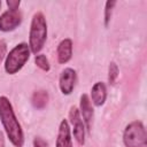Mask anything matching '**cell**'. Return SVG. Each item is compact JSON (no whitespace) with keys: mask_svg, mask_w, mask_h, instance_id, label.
I'll use <instances>...</instances> for the list:
<instances>
[{"mask_svg":"<svg viewBox=\"0 0 147 147\" xmlns=\"http://www.w3.org/2000/svg\"><path fill=\"white\" fill-rule=\"evenodd\" d=\"M118 74H119V71H118L117 64L115 62H110L109 68H108V82H109V84H111V85L115 84V82L118 77Z\"/></svg>","mask_w":147,"mask_h":147,"instance_id":"cell-14","label":"cell"},{"mask_svg":"<svg viewBox=\"0 0 147 147\" xmlns=\"http://www.w3.org/2000/svg\"><path fill=\"white\" fill-rule=\"evenodd\" d=\"M34 62H36L37 67H39L41 70H44V71H49L51 65H49V62H48L47 57H46L44 54H37L36 57H34Z\"/></svg>","mask_w":147,"mask_h":147,"instance_id":"cell-13","label":"cell"},{"mask_svg":"<svg viewBox=\"0 0 147 147\" xmlns=\"http://www.w3.org/2000/svg\"><path fill=\"white\" fill-rule=\"evenodd\" d=\"M0 121L7 137L15 147H23L24 133L8 98L0 96Z\"/></svg>","mask_w":147,"mask_h":147,"instance_id":"cell-1","label":"cell"},{"mask_svg":"<svg viewBox=\"0 0 147 147\" xmlns=\"http://www.w3.org/2000/svg\"><path fill=\"white\" fill-rule=\"evenodd\" d=\"M30 47L28 44L25 42H21L18 45H16L10 52L9 54L6 56L5 60V70L7 74L9 75H14L16 72H18L24 64L28 62L29 57H30Z\"/></svg>","mask_w":147,"mask_h":147,"instance_id":"cell-3","label":"cell"},{"mask_svg":"<svg viewBox=\"0 0 147 147\" xmlns=\"http://www.w3.org/2000/svg\"><path fill=\"white\" fill-rule=\"evenodd\" d=\"M0 147H5V137L2 131H0Z\"/></svg>","mask_w":147,"mask_h":147,"instance_id":"cell-19","label":"cell"},{"mask_svg":"<svg viewBox=\"0 0 147 147\" xmlns=\"http://www.w3.org/2000/svg\"><path fill=\"white\" fill-rule=\"evenodd\" d=\"M79 114L82 116V119L86 126L87 130L91 129V124H92V119H93V108L91 105V100L88 99V96L86 94H83L80 96V101H79Z\"/></svg>","mask_w":147,"mask_h":147,"instance_id":"cell-9","label":"cell"},{"mask_svg":"<svg viewBox=\"0 0 147 147\" xmlns=\"http://www.w3.org/2000/svg\"><path fill=\"white\" fill-rule=\"evenodd\" d=\"M69 118H70V123L72 125V132H74V137H75L76 141L79 145H84L85 144V124L82 119L79 110L75 106L70 108Z\"/></svg>","mask_w":147,"mask_h":147,"instance_id":"cell-5","label":"cell"},{"mask_svg":"<svg viewBox=\"0 0 147 147\" xmlns=\"http://www.w3.org/2000/svg\"><path fill=\"white\" fill-rule=\"evenodd\" d=\"M33 147H48V142L40 137H36L33 139Z\"/></svg>","mask_w":147,"mask_h":147,"instance_id":"cell-16","label":"cell"},{"mask_svg":"<svg viewBox=\"0 0 147 147\" xmlns=\"http://www.w3.org/2000/svg\"><path fill=\"white\" fill-rule=\"evenodd\" d=\"M47 38V23L42 13H36L32 17L30 32H29V47L30 51L37 55L46 41Z\"/></svg>","mask_w":147,"mask_h":147,"instance_id":"cell-2","label":"cell"},{"mask_svg":"<svg viewBox=\"0 0 147 147\" xmlns=\"http://www.w3.org/2000/svg\"><path fill=\"white\" fill-rule=\"evenodd\" d=\"M56 147H72L71 131H70V126H69V123L67 122V119H62L59 125Z\"/></svg>","mask_w":147,"mask_h":147,"instance_id":"cell-8","label":"cell"},{"mask_svg":"<svg viewBox=\"0 0 147 147\" xmlns=\"http://www.w3.org/2000/svg\"><path fill=\"white\" fill-rule=\"evenodd\" d=\"M0 7H1V1H0Z\"/></svg>","mask_w":147,"mask_h":147,"instance_id":"cell-20","label":"cell"},{"mask_svg":"<svg viewBox=\"0 0 147 147\" xmlns=\"http://www.w3.org/2000/svg\"><path fill=\"white\" fill-rule=\"evenodd\" d=\"M123 142L125 147H147V134L144 124L134 121L126 125L123 133Z\"/></svg>","mask_w":147,"mask_h":147,"instance_id":"cell-4","label":"cell"},{"mask_svg":"<svg viewBox=\"0 0 147 147\" xmlns=\"http://www.w3.org/2000/svg\"><path fill=\"white\" fill-rule=\"evenodd\" d=\"M77 80V74L72 68H65L62 70L59 78V86L63 94L69 95L75 88Z\"/></svg>","mask_w":147,"mask_h":147,"instance_id":"cell-7","label":"cell"},{"mask_svg":"<svg viewBox=\"0 0 147 147\" xmlns=\"http://www.w3.org/2000/svg\"><path fill=\"white\" fill-rule=\"evenodd\" d=\"M115 5H116V1H107L106 2V7H105V25L106 26L109 24Z\"/></svg>","mask_w":147,"mask_h":147,"instance_id":"cell-15","label":"cell"},{"mask_svg":"<svg viewBox=\"0 0 147 147\" xmlns=\"http://www.w3.org/2000/svg\"><path fill=\"white\" fill-rule=\"evenodd\" d=\"M32 106L37 109H42L48 103V93L45 90H38L32 94L31 98Z\"/></svg>","mask_w":147,"mask_h":147,"instance_id":"cell-12","label":"cell"},{"mask_svg":"<svg viewBox=\"0 0 147 147\" xmlns=\"http://www.w3.org/2000/svg\"><path fill=\"white\" fill-rule=\"evenodd\" d=\"M57 61L61 64L67 63L68 61H70L71 56H72V41L69 38H65L63 40H61V42L57 46Z\"/></svg>","mask_w":147,"mask_h":147,"instance_id":"cell-10","label":"cell"},{"mask_svg":"<svg viewBox=\"0 0 147 147\" xmlns=\"http://www.w3.org/2000/svg\"><path fill=\"white\" fill-rule=\"evenodd\" d=\"M6 51H7V44H6L5 40L0 39V63L3 60L5 55H6Z\"/></svg>","mask_w":147,"mask_h":147,"instance_id":"cell-18","label":"cell"},{"mask_svg":"<svg viewBox=\"0 0 147 147\" xmlns=\"http://www.w3.org/2000/svg\"><path fill=\"white\" fill-rule=\"evenodd\" d=\"M22 22V14L17 10H6L0 16V31L9 32L15 30Z\"/></svg>","mask_w":147,"mask_h":147,"instance_id":"cell-6","label":"cell"},{"mask_svg":"<svg viewBox=\"0 0 147 147\" xmlns=\"http://www.w3.org/2000/svg\"><path fill=\"white\" fill-rule=\"evenodd\" d=\"M6 3H7V6L9 7L10 10H17L20 5H21V1L20 0H7Z\"/></svg>","mask_w":147,"mask_h":147,"instance_id":"cell-17","label":"cell"},{"mask_svg":"<svg viewBox=\"0 0 147 147\" xmlns=\"http://www.w3.org/2000/svg\"><path fill=\"white\" fill-rule=\"evenodd\" d=\"M106 98H107V88H106V85L102 82L95 83L93 85L92 90H91V99H92V102L96 107H100V106H102L105 103Z\"/></svg>","mask_w":147,"mask_h":147,"instance_id":"cell-11","label":"cell"}]
</instances>
